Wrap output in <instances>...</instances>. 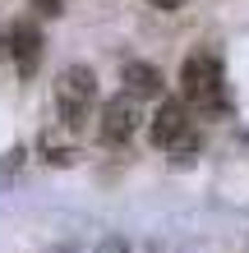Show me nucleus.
<instances>
[{
  "instance_id": "39448f33",
  "label": "nucleus",
  "mask_w": 249,
  "mask_h": 253,
  "mask_svg": "<svg viewBox=\"0 0 249 253\" xmlns=\"http://www.w3.org/2000/svg\"><path fill=\"white\" fill-rule=\"evenodd\" d=\"M9 55H14V65H19L23 79H33V74H37V65H42V33H37V23H14Z\"/></svg>"
},
{
  "instance_id": "0eeeda50",
  "label": "nucleus",
  "mask_w": 249,
  "mask_h": 253,
  "mask_svg": "<svg viewBox=\"0 0 249 253\" xmlns=\"http://www.w3.org/2000/svg\"><path fill=\"white\" fill-rule=\"evenodd\" d=\"M97 253H129V249H125V240H101Z\"/></svg>"
},
{
  "instance_id": "20e7f679",
  "label": "nucleus",
  "mask_w": 249,
  "mask_h": 253,
  "mask_svg": "<svg viewBox=\"0 0 249 253\" xmlns=\"http://www.w3.org/2000/svg\"><path fill=\"white\" fill-rule=\"evenodd\" d=\"M139 120H143V115H139V97L120 92V97H111L106 106H101V120H97V133H101V143L120 147V143H129V138H134Z\"/></svg>"
},
{
  "instance_id": "7ed1b4c3",
  "label": "nucleus",
  "mask_w": 249,
  "mask_h": 253,
  "mask_svg": "<svg viewBox=\"0 0 249 253\" xmlns=\"http://www.w3.org/2000/svg\"><path fill=\"white\" fill-rule=\"evenodd\" d=\"M152 143L162 152H199V129H194V111L185 97H162V106L152 115Z\"/></svg>"
},
{
  "instance_id": "6e6552de",
  "label": "nucleus",
  "mask_w": 249,
  "mask_h": 253,
  "mask_svg": "<svg viewBox=\"0 0 249 253\" xmlns=\"http://www.w3.org/2000/svg\"><path fill=\"white\" fill-rule=\"evenodd\" d=\"M42 5V14H60V0H37Z\"/></svg>"
},
{
  "instance_id": "f257e3e1",
  "label": "nucleus",
  "mask_w": 249,
  "mask_h": 253,
  "mask_svg": "<svg viewBox=\"0 0 249 253\" xmlns=\"http://www.w3.org/2000/svg\"><path fill=\"white\" fill-rule=\"evenodd\" d=\"M180 97L189 101V111H203V115H222L226 111V74H222V60L212 51H189L185 55Z\"/></svg>"
},
{
  "instance_id": "f03ea898",
  "label": "nucleus",
  "mask_w": 249,
  "mask_h": 253,
  "mask_svg": "<svg viewBox=\"0 0 249 253\" xmlns=\"http://www.w3.org/2000/svg\"><path fill=\"white\" fill-rule=\"evenodd\" d=\"M93 106H97V74L88 65L60 69V79H55V111H60L65 129H83L93 120Z\"/></svg>"
},
{
  "instance_id": "423d86ee",
  "label": "nucleus",
  "mask_w": 249,
  "mask_h": 253,
  "mask_svg": "<svg viewBox=\"0 0 249 253\" xmlns=\"http://www.w3.org/2000/svg\"><path fill=\"white\" fill-rule=\"evenodd\" d=\"M120 79H125V92L129 97H162V87H166V79H162V69L157 65H148V60H129L125 69H120Z\"/></svg>"
},
{
  "instance_id": "1a4fd4ad",
  "label": "nucleus",
  "mask_w": 249,
  "mask_h": 253,
  "mask_svg": "<svg viewBox=\"0 0 249 253\" xmlns=\"http://www.w3.org/2000/svg\"><path fill=\"white\" fill-rule=\"evenodd\" d=\"M152 5H157V9H180L185 0H152Z\"/></svg>"
}]
</instances>
